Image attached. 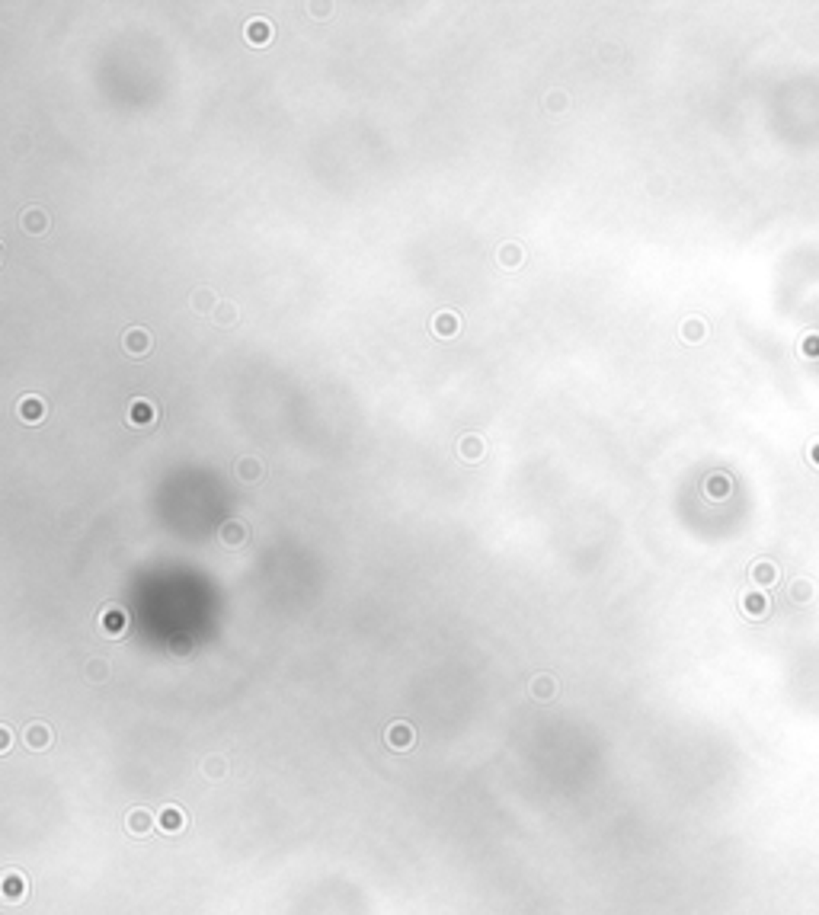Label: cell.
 <instances>
[{
    "mask_svg": "<svg viewBox=\"0 0 819 915\" xmlns=\"http://www.w3.org/2000/svg\"><path fill=\"white\" fill-rule=\"evenodd\" d=\"M157 829L167 832V835H180L186 829V810L176 803H167L157 810Z\"/></svg>",
    "mask_w": 819,
    "mask_h": 915,
    "instance_id": "52a82bcc",
    "label": "cell"
},
{
    "mask_svg": "<svg viewBox=\"0 0 819 915\" xmlns=\"http://www.w3.org/2000/svg\"><path fill=\"white\" fill-rule=\"evenodd\" d=\"M497 263H499V269H503V272H516L519 266L525 263L522 244H516V240H506V244L497 250Z\"/></svg>",
    "mask_w": 819,
    "mask_h": 915,
    "instance_id": "5bb4252c",
    "label": "cell"
},
{
    "mask_svg": "<svg viewBox=\"0 0 819 915\" xmlns=\"http://www.w3.org/2000/svg\"><path fill=\"white\" fill-rule=\"evenodd\" d=\"M567 106H570V97L563 90H550L548 97H544V112H548V116H560Z\"/></svg>",
    "mask_w": 819,
    "mask_h": 915,
    "instance_id": "44dd1931",
    "label": "cell"
},
{
    "mask_svg": "<svg viewBox=\"0 0 819 915\" xmlns=\"http://www.w3.org/2000/svg\"><path fill=\"white\" fill-rule=\"evenodd\" d=\"M87 678H90V682H106V678H109V663H106V659H90V663H87Z\"/></svg>",
    "mask_w": 819,
    "mask_h": 915,
    "instance_id": "7402d4cb",
    "label": "cell"
},
{
    "mask_svg": "<svg viewBox=\"0 0 819 915\" xmlns=\"http://www.w3.org/2000/svg\"><path fill=\"white\" fill-rule=\"evenodd\" d=\"M16 413H20V419L23 423H42V416H45V400L42 397H36V394H29V397H23L20 404H16Z\"/></svg>",
    "mask_w": 819,
    "mask_h": 915,
    "instance_id": "2e32d148",
    "label": "cell"
},
{
    "mask_svg": "<svg viewBox=\"0 0 819 915\" xmlns=\"http://www.w3.org/2000/svg\"><path fill=\"white\" fill-rule=\"evenodd\" d=\"M244 36H246V45H253V48H266V45L272 42V23H269V20H263V16H253V20H246Z\"/></svg>",
    "mask_w": 819,
    "mask_h": 915,
    "instance_id": "4fadbf2b",
    "label": "cell"
},
{
    "mask_svg": "<svg viewBox=\"0 0 819 915\" xmlns=\"http://www.w3.org/2000/svg\"><path fill=\"white\" fill-rule=\"evenodd\" d=\"M170 650L183 653V656H186V653H189V640H173V646H170Z\"/></svg>",
    "mask_w": 819,
    "mask_h": 915,
    "instance_id": "d4e9b609",
    "label": "cell"
},
{
    "mask_svg": "<svg viewBox=\"0 0 819 915\" xmlns=\"http://www.w3.org/2000/svg\"><path fill=\"white\" fill-rule=\"evenodd\" d=\"M429 330H433L439 340H452V336H458L461 330H465V320H461V314H455V310H439V314H433V320H429Z\"/></svg>",
    "mask_w": 819,
    "mask_h": 915,
    "instance_id": "8992f818",
    "label": "cell"
},
{
    "mask_svg": "<svg viewBox=\"0 0 819 915\" xmlns=\"http://www.w3.org/2000/svg\"><path fill=\"white\" fill-rule=\"evenodd\" d=\"M23 742H26V749H33V752H45L55 742V730L42 720H33L23 727Z\"/></svg>",
    "mask_w": 819,
    "mask_h": 915,
    "instance_id": "277c9868",
    "label": "cell"
},
{
    "mask_svg": "<svg viewBox=\"0 0 819 915\" xmlns=\"http://www.w3.org/2000/svg\"><path fill=\"white\" fill-rule=\"evenodd\" d=\"M20 227L26 234H33V237H39V234H45L48 227H52V218H48L45 208L29 205V208H23L20 212Z\"/></svg>",
    "mask_w": 819,
    "mask_h": 915,
    "instance_id": "30bf717a",
    "label": "cell"
},
{
    "mask_svg": "<svg viewBox=\"0 0 819 915\" xmlns=\"http://www.w3.org/2000/svg\"><path fill=\"white\" fill-rule=\"evenodd\" d=\"M13 749V730L10 723H0V752H10Z\"/></svg>",
    "mask_w": 819,
    "mask_h": 915,
    "instance_id": "603a6c76",
    "label": "cell"
},
{
    "mask_svg": "<svg viewBox=\"0 0 819 915\" xmlns=\"http://www.w3.org/2000/svg\"><path fill=\"white\" fill-rule=\"evenodd\" d=\"M246 538H250V531H246V525L240 519H227L221 525V544L224 548H240V544H246Z\"/></svg>",
    "mask_w": 819,
    "mask_h": 915,
    "instance_id": "9a60e30c",
    "label": "cell"
},
{
    "mask_svg": "<svg viewBox=\"0 0 819 915\" xmlns=\"http://www.w3.org/2000/svg\"><path fill=\"white\" fill-rule=\"evenodd\" d=\"M310 13H317V20H327L323 13H333V7H320V4H310Z\"/></svg>",
    "mask_w": 819,
    "mask_h": 915,
    "instance_id": "cb8c5ba5",
    "label": "cell"
},
{
    "mask_svg": "<svg viewBox=\"0 0 819 915\" xmlns=\"http://www.w3.org/2000/svg\"><path fill=\"white\" fill-rule=\"evenodd\" d=\"M384 742H387V749H394V752H410V749L416 746V730H413V723H406V720L387 723Z\"/></svg>",
    "mask_w": 819,
    "mask_h": 915,
    "instance_id": "7a4b0ae2",
    "label": "cell"
},
{
    "mask_svg": "<svg viewBox=\"0 0 819 915\" xmlns=\"http://www.w3.org/2000/svg\"><path fill=\"white\" fill-rule=\"evenodd\" d=\"M202 774L212 781H221L227 774V759L224 755H208V759L202 762Z\"/></svg>",
    "mask_w": 819,
    "mask_h": 915,
    "instance_id": "ffe728a7",
    "label": "cell"
},
{
    "mask_svg": "<svg viewBox=\"0 0 819 915\" xmlns=\"http://www.w3.org/2000/svg\"><path fill=\"white\" fill-rule=\"evenodd\" d=\"M154 825H157V816L151 810H144V806H135V810H129L125 813V829H129V835H148V832H154Z\"/></svg>",
    "mask_w": 819,
    "mask_h": 915,
    "instance_id": "8fae6325",
    "label": "cell"
},
{
    "mask_svg": "<svg viewBox=\"0 0 819 915\" xmlns=\"http://www.w3.org/2000/svg\"><path fill=\"white\" fill-rule=\"evenodd\" d=\"M458 458L467 461V465H477L487 458V442L477 435V432H467V435L458 438Z\"/></svg>",
    "mask_w": 819,
    "mask_h": 915,
    "instance_id": "7c38bea8",
    "label": "cell"
},
{
    "mask_svg": "<svg viewBox=\"0 0 819 915\" xmlns=\"http://www.w3.org/2000/svg\"><path fill=\"white\" fill-rule=\"evenodd\" d=\"M122 349H125V355H131V359H144V355L154 352V336H151L148 327L131 323V327L122 333Z\"/></svg>",
    "mask_w": 819,
    "mask_h": 915,
    "instance_id": "6da1fadb",
    "label": "cell"
},
{
    "mask_svg": "<svg viewBox=\"0 0 819 915\" xmlns=\"http://www.w3.org/2000/svg\"><path fill=\"white\" fill-rule=\"evenodd\" d=\"M218 304H221V298L215 295V288H208V285H202V288L192 291V310H195V314H208V317H212L215 310H218Z\"/></svg>",
    "mask_w": 819,
    "mask_h": 915,
    "instance_id": "e0dca14e",
    "label": "cell"
},
{
    "mask_svg": "<svg viewBox=\"0 0 819 915\" xmlns=\"http://www.w3.org/2000/svg\"><path fill=\"white\" fill-rule=\"evenodd\" d=\"M0 893H4V899H7L10 906L23 902V899L29 896V880H26V874H23V870H7V874H4V880H0Z\"/></svg>",
    "mask_w": 819,
    "mask_h": 915,
    "instance_id": "5b68a950",
    "label": "cell"
},
{
    "mask_svg": "<svg viewBox=\"0 0 819 915\" xmlns=\"http://www.w3.org/2000/svg\"><path fill=\"white\" fill-rule=\"evenodd\" d=\"M157 404L154 400H148V397H135L129 404V410H125V423L129 426H135V429H148V426H157Z\"/></svg>",
    "mask_w": 819,
    "mask_h": 915,
    "instance_id": "3957f363",
    "label": "cell"
},
{
    "mask_svg": "<svg viewBox=\"0 0 819 915\" xmlns=\"http://www.w3.org/2000/svg\"><path fill=\"white\" fill-rule=\"evenodd\" d=\"M234 474H237L244 484H259V480L266 477L263 458H256V455H240L237 461H234Z\"/></svg>",
    "mask_w": 819,
    "mask_h": 915,
    "instance_id": "9c48e42d",
    "label": "cell"
},
{
    "mask_svg": "<svg viewBox=\"0 0 819 915\" xmlns=\"http://www.w3.org/2000/svg\"><path fill=\"white\" fill-rule=\"evenodd\" d=\"M212 323L215 327H221V330H234L240 323V308L234 301H221L218 310L212 314Z\"/></svg>",
    "mask_w": 819,
    "mask_h": 915,
    "instance_id": "ac0fdd59",
    "label": "cell"
},
{
    "mask_svg": "<svg viewBox=\"0 0 819 915\" xmlns=\"http://www.w3.org/2000/svg\"><path fill=\"white\" fill-rule=\"evenodd\" d=\"M99 627H103L106 637H122V634L129 631V614L119 605H106L103 612H99Z\"/></svg>",
    "mask_w": 819,
    "mask_h": 915,
    "instance_id": "ba28073f",
    "label": "cell"
},
{
    "mask_svg": "<svg viewBox=\"0 0 819 915\" xmlns=\"http://www.w3.org/2000/svg\"><path fill=\"white\" fill-rule=\"evenodd\" d=\"M528 691H531V698H535V701H550V698L557 695L554 676H548V672L535 676V678H531V685H528Z\"/></svg>",
    "mask_w": 819,
    "mask_h": 915,
    "instance_id": "d6986e66",
    "label": "cell"
}]
</instances>
